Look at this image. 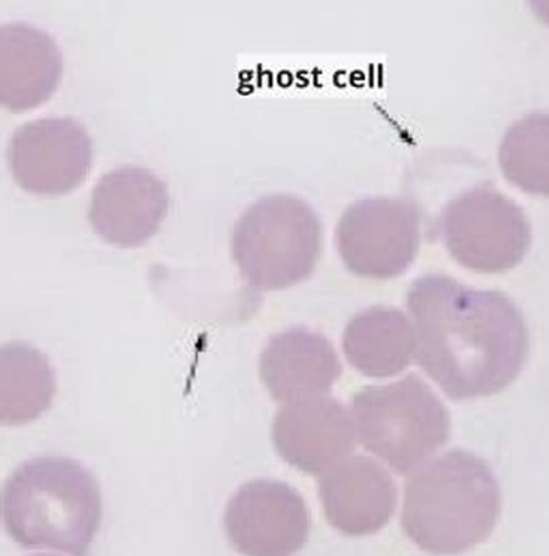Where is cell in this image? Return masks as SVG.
<instances>
[{
  "label": "cell",
  "mask_w": 549,
  "mask_h": 556,
  "mask_svg": "<svg viewBox=\"0 0 549 556\" xmlns=\"http://www.w3.org/2000/svg\"><path fill=\"white\" fill-rule=\"evenodd\" d=\"M415 331L400 309L372 307L349 321L344 332V352L357 371L375 379L403 372L415 356Z\"/></svg>",
  "instance_id": "obj_15"
},
{
  "label": "cell",
  "mask_w": 549,
  "mask_h": 556,
  "mask_svg": "<svg viewBox=\"0 0 549 556\" xmlns=\"http://www.w3.org/2000/svg\"><path fill=\"white\" fill-rule=\"evenodd\" d=\"M55 395V375L49 359L26 343L0 351V422L20 427L49 410Z\"/></svg>",
  "instance_id": "obj_16"
},
{
  "label": "cell",
  "mask_w": 549,
  "mask_h": 556,
  "mask_svg": "<svg viewBox=\"0 0 549 556\" xmlns=\"http://www.w3.org/2000/svg\"><path fill=\"white\" fill-rule=\"evenodd\" d=\"M408 308L417 364L449 399L496 395L523 371L531 348L527 324L503 293L428 274L413 281Z\"/></svg>",
  "instance_id": "obj_1"
},
{
  "label": "cell",
  "mask_w": 549,
  "mask_h": 556,
  "mask_svg": "<svg viewBox=\"0 0 549 556\" xmlns=\"http://www.w3.org/2000/svg\"><path fill=\"white\" fill-rule=\"evenodd\" d=\"M549 117L525 115L513 123L499 150L501 174L513 186L535 197L549 193Z\"/></svg>",
  "instance_id": "obj_17"
},
{
  "label": "cell",
  "mask_w": 549,
  "mask_h": 556,
  "mask_svg": "<svg viewBox=\"0 0 549 556\" xmlns=\"http://www.w3.org/2000/svg\"><path fill=\"white\" fill-rule=\"evenodd\" d=\"M277 454L305 475H324L355 448V428L340 401L313 396L286 404L274 417Z\"/></svg>",
  "instance_id": "obj_11"
},
{
  "label": "cell",
  "mask_w": 549,
  "mask_h": 556,
  "mask_svg": "<svg viewBox=\"0 0 549 556\" xmlns=\"http://www.w3.org/2000/svg\"><path fill=\"white\" fill-rule=\"evenodd\" d=\"M321 248L320 217L292 194L254 202L233 233L234 261L246 283L260 291H284L308 280Z\"/></svg>",
  "instance_id": "obj_4"
},
{
  "label": "cell",
  "mask_w": 549,
  "mask_h": 556,
  "mask_svg": "<svg viewBox=\"0 0 549 556\" xmlns=\"http://www.w3.org/2000/svg\"><path fill=\"white\" fill-rule=\"evenodd\" d=\"M336 242L350 273L372 280H391L408 271L420 252V213L404 200L365 198L341 216Z\"/></svg>",
  "instance_id": "obj_7"
},
{
  "label": "cell",
  "mask_w": 549,
  "mask_h": 556,
  "mask_svg": "<svg viewBox=\"0 0 549 556\" xmlns=\"http://www.w3.org/2000/svg\"><path fill=\"white\" fill-rule=\"evenodd\" d=\"M320 494L329 526L350 538L376 534L396 514V483L367 456L344 459L324 472Z\"/></svg>",
  "instance_id": "obj_12"
},
{
  "label": "cell",
  "mask_w": 549,
  "mask_h": 556,
  "mask_svg": "<svg viewBox=\"0 0 549 556\" xmlns=\"http://www.w3.org/2000/svg\"><path fill=\"white\" fill-rule=\"evenodd\" d=\"M63 61L53 37L27 23L0 29V103L27 113L49 101L61 83Z\"/></svg>",
  "instance_id": "obj_14"
},
{
  "label": "cell",
  "mask_w": 549,
  "mask_h": 556,
  "mask_svg": "<svg viewBox=\"0 0 549 556\" xmlns=\"http://www.w3.org/2000/svg\"><path fill=\"white\" fill-rule=\"evenodd\" d=\"M170 208V194L149 169L122 166L105 174L91 192L89 220L103 241L135 249L161 228Z\"/></svg>",
  "instance_id": "obj_10"
},
{
  "label": "cell",
  "mask_w": 549,
  "mask_h": 556,
  "mask_svg": "<svg viewBox=\"0 0 549 556\" xmlns=\"http://www.w3.org/2000/svg\"><path fill=\"white\" fill-rule=\"evenodd\" d=\"M224 523L229 543L242 555H294L310 534L304 500L277 480H253L241 486L226 507Z\"/></svg>",
  "instance_id": "obj_9"
},
{
  "label": "cell",
  "mask_w": 549,
  "mask_h": 556,
  "mask_svg": "<svg viewBox=\"0 0 549 556\" xmlns=\"http://www.w3.org/2000/svg\"><path fill=\"white\" fill-rule=\"evenodd\" d=\"M449 254L464 268L500 274L523 262L532 244L527 214L492 186H476L453 198L440 218Z\"/></svg>",
  "instance_id": "obj_6"
},
{
  "label": "cell",
  "mask_w": 549,
  "mask_h": 556,
  "mask_svg": "<svg viewBox=\"0 0 549 556\" xmlns=\"http://www.w3.org/2000/svg\"><path fill=\"white\" fill-rule=\"evenodd\" d=\"M341 372L344 367L328 339L305 328L274 336L260 359L262 383L278 403L326 395Z\"/></svg>",
  "instance_id": "obj_13"
},
{
  "label": "cell",
  "mask_w": 549,
  "mask_h": 556,
  "mask_svg": "<svg viewBox=\"0 0 549 556\" xmlns=\"http://www.w3.org/2000/svg\"><path fill=\"white\" fill-rule=\"evenodd\" d=\"M357 434L365 451L397 475H411L449 440L451 417L421 377L409 375L387 387L353 396Z\"/></svg>",
  "instance_id": "obj_5"
},
{
  "label": "cell",
  "mask_w": 549,
  "mask_h": 556,
  "mask_svg": "<svg viewBox=\"0 0 549 556\" xmlns=\"http://www.w3.org/2000/svg\"><path fill=\"white\" fill-rule=\"evenodd\" d=\"M500 514L492 468L471 452L451 451L405 483L401 528L428 554L460 555L492 534Z\"/></svg>",
  "instance_id": "obj_2"
},
{
  "label": "cell",
  "mask_w": 549,
  "mask_h": 556,
  "mask_svg": "<svg viewBox=\"0 0 549 556\" xmlns=\"http://www.w3.org/2000/svg\"><path fill=\"white\" fill-rule=\"evenodd\" d=\"M101 520V488L77 460H26L3 488V523L23 549L86 555Z\"/></svg>",
  "instance_id": "obj_3"
},
{
  "label": "cell",
  "mask_w": 549,
  "mask_h": 556,
  "mask_svg": "<svg viewBox=\"0 0 549 556\" xmlns=\"http://www.w3.org/2000/svg\"><path fill=\"white\" fill-rule=\"evenodd\" d=\"M7 161L11 176L25 192L62 197L89 176L93 147L85 127L74 118H38L15 130Z\"/></svg>",
  "instance_id": "obj_8"
}]
</instances>
